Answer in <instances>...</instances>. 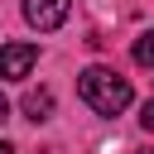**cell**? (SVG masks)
I'll return each instance as SVG.
<instances>
[{
	"label": "cell",
	"instance_id": "cell-1",
	"mask_svg": "<svg viewBox=\"0 0 154 154\" xmlns=\"http://www.w3.org/2000/svg\"><path fill=\"white\" fill-rule=\"evenodd\" d=\"M77 96H82L96 116H120V111L135 101L130 82H125L120 72H111V67H87V72L77 77Z\"/></svg>",
	"mask_w": 154,
	"mask_h": 154
},
{
	"label": "cell",
	"instance_id": "cell-2",
	"mask_svg": "<svg viewBox=\"0 0 154 154\" xmlns=\"http://www.w3.org/2000/svg\"><path fill=\"white\" fill-rule=\"evenodd\" d=\"M38 63L34 43H0V82H24Z\"/></svg>",
	"mask_w": 154,
	"mask_h": 154
},
{
	"label": "cell",
	"instance_id": "cell-3",
	"mask_svg": "<svg viewBox=\"0 0 154 154\" xmlns=\"http://www.w3.org/2000/svg\"><path fill=\"white\" fill-rule=\"evenodd\" d=\"M72 14V0H24V19L34 24V29H58L63 19Z\"/></svg>",
	"mask_w": 154,
	"mask_h": 154
},
{
	"label": "cell",
	"instance_id": "cell-4",
	"mask_svg": "<svg viewBox=\"0 0 154 154\" xmlns=\"http://www.w3.org/2000/svg\"><path fill=\"white\" fill-rule=\"evenodd\" d=\"M24 116H29V120H48V116H53V91H43V87L29 91V96H24Z\"/></svg>",
	"mask_w": 154,
	"mask_h": 154
},
{
	"label": "cell",
	"instance_id": "cell-5",
	"mask_svg": "<svg viewBox=\"0 0 154 154\" xmlns=\"http://www.w3.org/2000/svg\"><path fill=\"white\" fill-rule=\"evenodd\" d=\"M130 53H135V63H140V67H154V29H144V34L135 38V48H130Z\"/></svg>",
	"mask_w": 154,
	"mask_h": 154
},
{
	"label": "cell",
	"instance_id": "cell-6",
	"mask_svg": "<svg viewBox=\"0 0 154 154\" xmlns=\"http://www.w3.org/2000/svg\"><path fill=\"white\" fill-rule=\"evenodd\" d=\"M140 125H144V130H154V96L144 101V111H140Z\"/></svg>",
	"mask_w": 154,
	"mask_h": 154
},
{
	"label": "cell",
	"instance_id": "cell-7",
	"mask_svg": "<svg viewBox=\"0 0 154 154\" xmlns=\"http://www.w3.org/2000/svg\"><path fill=\"white\" fill-rule=\"evenodd\" d=\"M0 120H10V101L5 96H0Z\"/></svg>",
	"mask_w": 154,
	"mask_h": 154
},
{
	"label": "cell",
	"instance_id": "cell-8",
	"mask_svg": "<svg viewBox=\"0 0 154 154\" xmlns=\"http://www.w3.org/2000/svg\"><path fill=\"white\" fill-rule=\"evenodd\" d=\"M0 154H14V144H5V140H0Z\"/></svg>",
	"mask_w": 154,
	"mask_h": 154
}]
</instances>
